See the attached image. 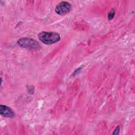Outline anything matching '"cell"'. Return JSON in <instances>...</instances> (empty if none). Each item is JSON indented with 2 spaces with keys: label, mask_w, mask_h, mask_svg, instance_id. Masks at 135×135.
Wrapping results in <instances>:
<instances>
[{
  "label": "cell",
  "mask_w": 135,
  "mask_h": 135,
  "mask_svg": "<svg viewBox=\"0 0 135 135\" xmlns=\"http://www.w3.org/2000/svg\"><path fill=\"white\" fill-rule=\"evenodd\" d=\"M0 113L2 116L6 118H12L15 115L12 109L5 105L2 104L0 105Z\"/></svg>",
  "instance_id": "obj_4"
},
{
  "label": "cell",
  "mask_w": 135,
  "mask_h": 135,
  "mask_svg": "<svg viewBox=\"0 0 135 135\" xmlns=\"http://www.w3.org/2000/svg\"><path fill=\"white\" fill-rule=\"evenodd\" d=\"M71 8L72 6L70 3L66 1H63L56 5L55 8V11L58 15H63L70 12Z\"/></svg>",
  "instance_id": "obj_3"
},
{
  "label": "cell",
  "mask_w": 135,
  "mask_h": 135,
  "mask_svg": "<svg viewBox=\"0 0 135 135\" xmlns=\"http://www.w3.org/2000/svg\"><path fill=\"white\" fill-rule=\"evenodd\" d=\"M119 131H120V127H119V126H118L117 127V128L115 129V130H114L113 132L112 133V134H119Z\"/></svg>",
  "instance_id": "obj_6"
},
{
  "label": "cell",
  "mask_w": 135,
  "mask_h": 135,
  "mask_svg": "<svg viewBox=\"0 0 135 135\" xmlns=\"http://www.w3.org/2000/svg\"><path fill=\"white\" fill-rule=\"evenodd\" d=\"M114 14H115V11L113 9H112L109 13L108 15V18L109 20H111L112 19H113L114 16Z\"/></svg>",
  "instance_id": "obj_5"
},
{
  "label": "cell",
  "mask_w": 135,
  "mask_h": 135,
  "mask_svg": "<svg viewBox=\"0 0 135 135\" xmlns=\"http://www.w3.org/2000/svg\"><path fill=\"white\" fill-rule=\"evenodd\" d=\"M39 40L43 43L47 45L55 43L60 40V36L56 32H41L38 34Z\"/></svg>",
  "instance_id": "obj_1"
},
{
  "label": "cell",
  "mask_w": 135,
  "mask_h": 135,
  "mask_svg": "<svg viewBox=\"0 0 135 135\" xmlns=\"http://www.w3.org/2000/svg\"><path fill=\"white\" fill-rule=\"evenodd\" d=\"M17 44L21 47L28 49H38L40 47V45L38 42L31 38L23 37L19 39L17 41Z\"/></svg>",
  "instance_id": "obj_2"
}]
</instances>
